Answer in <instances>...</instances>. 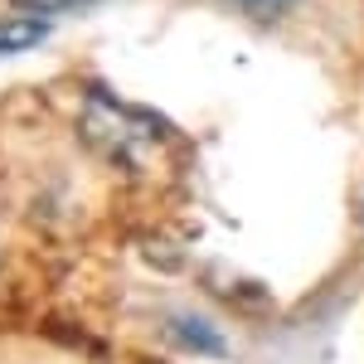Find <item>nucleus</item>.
Instances as JSON below:
<instances>
[{"label":"nucleus","instance_id":"obj_3","mask_svg":"<svg viewBox=\"0 0 364 364\" xmlns=\"http://www.w3.org/2000/svg\"><path fill=\"white\" fill-rule=\"evenodd\" d=\"M170 331H175V336H190L185 345H195V350H204V355H224V340H219V331L199 326V321H190V316H175V321H170Z\"/></svg>","mask_w":364,"mask_h":364},{"label":"nucleus","instance_id":"obj_1","mask_svg":"<svg viewBox=\"0 0 364 364\" xmlns=\"http://www.w3.org/2000/svg\"><path fill=\"white\" fill-rule=\"evenodd\" d=\"M83 136L92 141V151H107V156H132L136 146H146L151 136H161L166 132V122L151 112H136V107H122L112 97H87L83 107Z\"/></svg>","mask_w":364,"mask_h":364},{"label":"nucleus","instance_id":"obj_4","mask_svg":"<svg viewBox=\"0 0 364 364\" xmlns=\"http://www.w3.org/2000/svg\"><path fill=\"white\" fill-rule=\"evenodd\" d=\"M15 10H29V15H39V20H49V15H68V10H83L92 0H10Z\"/></svg>","mask_w":364,"mask_h":364},{"label":"nucleus","instance_id":"obj_5","mask_svg":"<svg viewBox=\"0 0 364 364\" xmlns=\"http://www.w3.org/2000/svg\"><path fill=\"white\" fill-rule=\"evenodd\" d=\"M233 5H243V10H252V15H262V20H267V15H282V10H291L296 0H233Z\"/></svg>","mask_w":364,"mask_h":364},{"label":"nucleus","instance_id":"obj_2","mask_svg":"<svg viewBox=\"0 0 364 364\" xmlns=\"http://www.w3.org/2000/svg\"><path fill=\"white\" fill-rule=\"evenodd\" d=\"M44 20L34 15V20H5L0 25V58H10V54H25V49H34L39 39H44Z\"/></svg>","mask_w":364,"mask_h":364}]
</instances>
